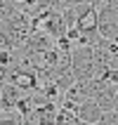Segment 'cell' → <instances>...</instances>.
I'll return each instance as SVG.
<instances>
[{
  "label": "cell",
  "instance_id": "cell-1",
  "mask_svg": "<svg viewBox=\"0 0 118 125\" xmlns=\"http://www.w3.org/2000/svg\"><path fill=\"white\" fill-rule=\"evenodd\" d=\"M76 116L83 120V123H87V125H97L99 120H102V116H104V111L99 109V104L95 99H83V102L78 104Z\"/></svg>",
  "mask_w": 118,
  "mask_h": 125
},
{
  "label": "cell",
  "instance_id": "cell-2",
  "mask_svg": "<svg viewBox=\"0 0 118 125\" xmlns=\"http://www.w3.org/2000/svg\"><path fill=\"white\" fill-rule=\"evenodd\" d=\"M97 125H118V111H104V116Z\"/></svg>",
  "mask_w": 118,
  "mask_h": 125
},
{
  "label": "cell",
  "instance_id": "cell-3",
  "mask_svg": "<svg viewBox=\"0 0 118 125\" xmlns=\"http://www.w3.org/2000/svg\"><path fill=\"white\" fill-rule=\"evenodd\" d=\"M113 111H118V94H116V106H113Z\"/></svg>",
  "mask_w": 118,
  "mask_h": 125
},
{
  "label": "cell",
  "instance_id": "cell-4",
  "mask_svg": "<svg viewBox=\"0 0 118 125\" xmlns=\"http://www.w3.org/2000/svg\"><path fill=\"white\" fill-rule=\"evenodd\" d=\"M17 2H24V0H17Z\"/></svg>",
  "mask_w": 118,
  "mask_h": 125
}]
</instances>
